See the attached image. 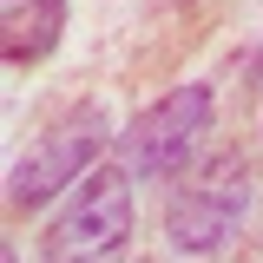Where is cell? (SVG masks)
<instances>
[{
    "label": "cell",
    "instance_id": "6da1fadb",
    "mask_svg": "<svg viewBox=\"0 0 263 263\" xmlns=\"http://www.w3.org/2000/svg\"><path fill=\"white\" fill-rule=\"evenodd\" d=\"M250 164L237 158V152H217V158L204 164L197 178H184L171 204H164V237H171V250H184V257H211V250H224L237 224L250 217Z\"/></svg>",
    "mask_w": 263,
    "mask_h": 263
},
{
    "label": "cell",
    "instance_id": "5b68a950",
    "mask_svg": "<svg viewBox=\"0 0 263 263\" xmlns=\"http://www.w3.org/2000/svg\"><path fill=\"white\" fill-rule=\"evenodd\" d=\"M66 0H0V53L7 66H40L60 46Z\"/></svg>",
    "mask_w": 263,
    "mask_h": 263
},
{
    "label": "cell",
    "instance_id": "8992f818",
    "mask_svg": "<svg viewBox=\"0 0 263 263\" xmlns=\"http://www.w3.org/2000/svg\"><path fill=\"white\" fill-rule=\"evenodd\" d=\"M0 263H20V257H13V250H0Z\"/></svg>",
    "mask_w": 263,
    "mask_h": 263
},
{
    "label": "cell",
    "instance_id": "277c9868",
    "mask_svg": "<svg viewBox=\"0 0 263 263\" xmlns=\"http://www.w3.org/2000/svg\"><path fill=\"white\" fill-rule=\"evenodd\" d=\"M99 145H105L99 119H79V125H60V132H46V138L33 145L27 158H20L13 171H7V204H13V211H33V204H46L53 191L79 184V178L92 171Z\"/></svg>",
    "mask_w": 263,
    "mask_h": 263
},
{
    "label": "cell",
    "instance_id": "3957f363",
    "mask_svg": "<svg viewBox=\"0 0 263 263\" xmlns=\"http://www.w3.org/2000/svg\"><path fill=\"white\" fill-rule=\"evenodd\" d=\"M211 132V86H178L158 105H145L125 132V164L132 178H178L184 158Z\"/></svg>",
    "mask_w": 263,
    "mask_h": 263
},
{
    "label": "cell",
    "instance_id": "7a4b0ae2",
    "mask_svg": "<svg viewBox=\"0 0 263 263\" xmlns=\"http://www.w3.org/2000/svg\"><path fill=\"white\" fill-rule=\"evenodd\" d=\"M132 243V171L99 164L46 230V263H119Z\"/></svg>",
    "mask_w": 263,
    "mask_h": 263
}]
</instances>
